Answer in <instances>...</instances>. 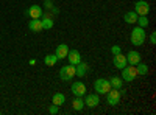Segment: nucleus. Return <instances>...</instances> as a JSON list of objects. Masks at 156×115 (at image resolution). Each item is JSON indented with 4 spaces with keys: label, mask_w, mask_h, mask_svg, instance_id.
<instances>
[{
    "label": "nucleus",
    "mask_w": 156,
    "mask_h": 115,
    "mask_svg": "<svg viewBox=\"0 0 156 115\" xmlns=\"http://www.w3.org/2000/svg\"><path fill=\"white\" fill-rule=\"evenodd\" d=\"M145 37H147L145 30L142 28V27H136V28L131 31V36H129V41H131V44H133V45L140 47L142 44L145 42Z\"/></svg>",
    "instance_id": "nucleus-1"
},
{
    "label": "nucleus",
    "mask_w": 156,
    "mask_h": 115,
    "mask_svg": "<svg viewBox=\"0 0 156 115\" xmlns=\"http://www.w3.org/2000/svg\"><path fill=\"white\" fill-rule=\"evenodd\" d=\"M94 89H95V92H97L98 95H106L108 90L111 89V84H109V81L105 79V78H98V79L94 83Z\"/></svg>",
    "instance_id": "nucleus-2"
},
{
    "label": "nucleus",
    "mask_w": 156,
    "mask_h": 115,
    "mask_svg": "<svg viewBox=\"0 0 156 115\" xmlns=\"http://www.w3.org/2000/svg\"><path fill=\"white\" fill-rule=\"evenodd\" d=\"M120 98H122V93H120L119 89L111 87L108 90V93H106V101H108V104H111V106H117V104H119Z\"/></svg>",
    "instance_id": "nucleus-3"
},
{
    "label": "nucleus",
    "mask_w": 156,
    "mask_h": 115,
    "mask_svg": "<svg viewBox=\"0 0 156 115\" xmlns=\"http://www.w3.org/2000/svg\"><path fill=\"white\" fill-rule=\"evenodd\" d=\"M59 76L62 81H70L73 76H76V72H75V66H72V64H69V66H64L61 67L59 70Z\"/></svg>",
    "instance_id": "nucleus-4"
},
{
    "label": "nucleus",
    "mask_w": 156,
    "mask_h": 115,
    "mask_svg": "<svg viewBox=\"0 0 156 115\" xmlns=\"http://www.w3.org/2000/svg\"><path fill=\"white\" fill-rule=\"evenodd\" d=\"M134 12L137 16H148L150 12V3L147 0H137L134 3Z\"/></svg>",
    "instance_id": "nucleus-5"
},
{
    "label": "nucleus",
    "mask_w": 156,
    "mask_h": 115,
    "mask_svg": "<svg viewBox=\"0 0 156 115\" xmlns=\"http://www.w3.org/2000/svg\"><path fill=\"white\" fill-rule=\"evenodd\" d=\"M136 76H137V70H136V66H131V67H123L122 69V78L123 81L126 83H131L136 79Z\"/></svg>",
    "instance_id": "nucleus-6"
},
{
    "label": "nucleus",
    "mask_w": 156,
    "mask_h": 115,
    "mask_svg": "<svg viewBox=\"0 0 156 115\" xmlns=\"http://www.w3.org/2000/svg\"><path fill=\"white\" fill-rule=\"evenodd\" d=\"M72 93H73L75 96H84V93H86V86H84V83L75 81V83L72 84Z\"/></svg>",
    "instance_id": "nucleus-7"
},
{
    "label": "nucleus",
    "mask_w": 156,
    "mask_h": 115,
    "mask_svg": "<svg viewBox=\"0 0 156 115\" xmlns=\"http://www.w3.org/2000/svg\"><path fill=\"white\" fill-rule=\"evenodd\" d=\"M112 64H114V67L115 69H119V70H122L125 66H126V56L125 55H122V53H119V55H114V58H112Z\"/></svg>",
    "instance_id": "nucleus-8"
},
{
    "label": "nucleus",
    "mask_w": 156,
    "mask_h": 115,
    "mask_svg": "<svg viewBox=\"0 0 156 115\" xmlns=\"http://www.w3.org/2000/svg\"><path fill=\"white\" fill-rule=\"evenodd\" d=\"M84 104H86L87 107H95V106H98V104H100L98 93H89V95H86Z\"/></svg>",
    "instance_id": "nucleus-9"
},
{
    "label": "nucleus",
    "mask_w": 156,
    "mask_h": 115,
    "mask_svg": "<svg viewBox=\"0 0 156 115\" xmlns=\"http://www.w3.org/2000/svg\"><path fill=\"white\" fill-rule=\"evenodd\" d=\"M125 56H126V62L129 64V66H136L137 62H140V53L139 52H134V50L128 52Z\"/></svg>",
    "instance_id": "nucleus-10"
},
{
    "label": "nucleus",
    "mask_w": 156,
    "mask_h": 115,
    "mask_svg": "<svg viewBox=\"0 0 156 115\" xmlns=\"http://www.w3.org/2000/svg\"><path fill=\"white\" fill-rule=\"evenodd\" d=\"M67 59H69V64H72V66H76L78 62H81V55L78 50H69V53H67Z\"/></svg>",
    "instance_id": "nucleus-11"
},
{
    "label": "nucleus",
    "mask_w": 156,
    "mask_h": 115,
    "mask_svg": "<svg viewBox=\"0 0 156 115\" xmlns=\"http://www.w3.org/2000/svg\"><path fill=\"white\" fill-rule=\"evenodd\" d=\"M67 53H69V47H67L66 44L58 45L56 50H55V55H56L58 59H66V58H67Z\"/></svg>",
    "instance_id": "nucleus-12"
},
{
    "label": "nucleus",
    "mask_w": 156,
    "mask_h": 115,
    "mask_svg": "<svg viewBox=\"0 0 156 115\" xmlns=\"http://www.w3.org/2000/svg\"><path fill=\"white\" fill-rule=\"evenodd\" d=\"M41 22H42V28L44 30H51V28H53V19H51V16L47 14V12H45V14L42 12Z\"/></svg>",
    "instance_id": "nucleus-13"
},
{
    "label": "nucleus",
    "mask_w": 156,
    "mask_h": 115,
    "mask_svg": "<svg viewBox=\"0 0 156 115\" xmlns=\"http://www.w3.org/2000/svg\"><path fill=\"white\" fill-rule=\"evenodd\" d=\"M28 14H30L31 19H41V16H42V8L39 6V5H31V6L28 8Z\"/></svg>",
    "instance_id": "nucleus-14"
},
{
    "label": "nucleus",
    "mask_w": 156,
    "mask_h": 115,
    "mask_svg": "<svg viewBox=\"0 0 156 115\" xmlns=\"http://www.w3.org/2000/svg\"><path fill=\"white\" fill-rule=\"evenodd\" d=\"M75 72H76V76H80V78H83V76L89 72V66L86 62H78L75 66Z\"/></svg>",
    "instance_id": "nucleus-15"
},
{
    "label": "nucleus",
    "mask_w": 156,
    "mask_h": 115,
    "mask_svg": "<svg viewBox=\"0 0 156 115\" xmlns=\"http://www.w3.org/2000/svg\"><path fill=\"white\" fill-rule=\"evenodd\" d=\"M28 28H30L31 31H34V33L42 31L44 28H42V22H41V19H31L30 23H28Z\"/></svg>",
    "instance_id": "nucleus-16"
},
{
    "label": "nucleus",
    "mask_w": 156,
    "mask_h": 115,
    "mask_svg": "<svg viewBox=\"0 0 156 115\" xmlns=\"http://www.w3.org/2000/svg\"><path fill=\"white\" fill-rule=\"evenodd\" d=\"M64 103H66V96H64L62 93L58 92V93H55L53 96H51V104H56V106L59 107V106H62Z\"/></svg>",
    "instance_id": "nucleus-17"
},
{
    "label": "nucleus",
    "mask_w": 156,
    "mask_h": 115,
    "mask_svg": "<svg viewBox=\"0 0 156 115\" xmlns=\"http://www.w3.org/2000/svg\"><path fill=\"white\" fill-rule=\"evenodd\" d=\"M123 20H125L126 23H136V20H137V14H136L134 11H128V12H125Z\"/></svg>",
    "instance_id": "nucleus-18"
},
{
    "label": "nucleus",
    "mask_w": 156,
    "mask_h": 115,
    "mask_svg": "<svg viewBox=\"0 0 156 115\" xmlns=\"http://www.w3.org/2000/svg\"><path fill=\"white\" fill-rule=\"evenodd\" d=\"M72 107H73L75 110H83V107H84V100H83L81 96H76V98L72 101Z\"/></svg>",
    "instance_id": "nucleus-19"
},
{
    "label": "nucleus",
    "mask_w": 156,
    "mask_h": 115,
    "mask_svg": "<svg viewBox=\"0 0 156 115\" xmlns=\"http://www.w3.org/2000/svg\"><path fill=\"white\" fill-rule=\"evenodd\" d=\"M44 62H45L47 67H53L55 64L58 62V58H56V55H47V56L44 58Z\"/></svg>",
    "instance_id": "nucleus-20"
},
{
    "label": "nucleus",
    "mask_w": 156,
    "mask_h": 115,
    "mask_svg": "<svg viewBox=\"0 0 156 115\" xmlns=\"http://www.w3.org/2000/svg\"><path fill=\"white\" fill-rule=\"evenodd\" d=\"M136 70H137V75H147L148 73V66L144 62H137L136 64Z\"/></svg>",
    "instance_id": "nucleus-21"
},
{
    "label": "nucleus",
    "mask_w": 156,
    "mask_h": 115,
    "mask_svg": "<svg viewBox=\"0 0 156 115\" xmlns=\"http://www.w3.org/2000/svg\"><path fill=\"white\" fill-rule=\"evenodd\" d=\"M109 84L114 89H120L122 87V78H119V76H112V78L109 79Z\"/></svg>",
    "instance_id": "nucleus-22"
},
{
    "label": "nucleus",
    "mask_w": 156,
    "mask_h": 115,
    "mask_svg": "<svg viewBox=\"0 0 156 115\" xmlns=\"http://www.w3.org/2000/svg\"><path fill=\"white\" fill-rule=\"evenodd\" d=\"M137 23H139V27H142V28H145V27H148V17L147 16H137V20H136Z\"/></svg>",
    "instance_id": "nucleus-23"
},
{
    "label": "nucleus",
    "mask_w": 156,
    "mask_h": 115,
    "mask_svg": "<svg viewBox=\"0 0 156 115\" xmlns=\"http://www.w3.org/2000/svg\"><path fill=\"white\" fill-rule=\"evenodd\" d=\"M111 53H112V55H119V53H122V50H120L119 45H112V47H111Z\"/></svg>",
    "instance_id": "nucleus-24"
},
{
    "label": "nucleus",
    "mask_w": 156,
    "mask_h": 115,
    "mask_svg": "<svg viewBox=\"0 0 156 115\" xmlns=\"http://www.w3.org/2000/svg\"><path fill=\"white\" fill-rule=\"evenodd\" d=\"M58 109H59V107H58L56 104H51V106L48 107V113H51V115H55V113H58Z\"/></svg>",
    "instance_id": "nucleus-25"
},
{
    "label": "nucleus",
    "mask_w": 156,
    "mask_h": 115,
    "mask_svg": "<svg viewBox=\"0 0 156 115\" xmlns=\"http://www.w3.org/2000/svg\"><path fill=\"white\" fill-rule=\"evenodd\" d=\"M150 44H153V45L156 44V33H154V31L150 34Z\"/></svg>",
    "instance_id": "nucleus-26"
},
{
    "label": "nucleus",
    "mask_w": 156,
    "mask_h": 115,
    "mask_svg": "<svg viewBox=\"0 0 156 115\" xmlns=\"http://www.w3.org/2000/svg\"><path fill=\"white\" fill-rule=\"evenodd\" d=\"M44 5H45V8H53V5H51V0H45V2H44Z\"/></svg>",
    "instance_id": "nucleus-27"
},
{
    "label": "nucleus",
    "mask_w": 156,
    "mask_h": 115,
    "mask_svg": "<svg viewBox=\"0 0 156 115\" xmlns=\"http://www.w3.org/2000/svg\"><path fill=\"white\" fill-rule=\"evenodd\" d=\"M36 64V59H30V66H34Z\"/></svg>",
    "instance_id": "nucleus-28"
}]
</instances>
